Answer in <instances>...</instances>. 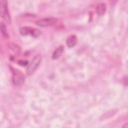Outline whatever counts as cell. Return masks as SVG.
Wrapping results in <instances>:
<instances>
[{
    "label": "cell",
    "mask_w": 128,
    "mask_h": 128,
    "mask_svg": "<svg viewBox=\"0 0 128 128\" xmlns=\"http://www.w3.org/2000/svg\"><path fill=\"white\" fill-rule=\"evenodd\" d=\"M41 56L40 54H36L33 58L30 64L28 65V68L26 70V73L27 75L30 76L34 74L38 67L39 66L41 62Z\"/></svg>",
    "instance_id": "6da1fadb"
},
{
    "label": "cell",
    "mask_w": 128,
    "mask_h": 128,
    "mask_svg": "<svg viewBox=\"0 0 128 128\" xmlns=\"http://www.w3.org/2000/svg\"><path fill=\"white\" fill-rule=\"evenodd\" d=\"M12 83L15 86H20L22 84L25 80V76L22 71L18 69L14 68L12 70Z\"/></svg>",
    "instance_id": "7a4b0ae2"
},
{
    "label": "cell",
    "mask_w": 128,
    "mask_h": 128,
    "mask_svg": "<svg viewBox=\"0 0 128 128\" xmlns=\"http://www.w3.org/2000/svg\"><path fill=\"white\" fill-rule=\"evenodd\" d=\"M20 34L24 36L31 34L33 37L36 38L40 36V32L36 28L29 26H24L20 29Z\"/></svg>",
    "instance_id": "3957f363"
},
{
    "label": "cell",
    "mask_w": 128,
    "mask_h": 128,
    "mask_svg": "<svg viewBox=\"0 0 128 128\" xmlns=\"http://www.w3.org/2000/svg\"><path fill=\"white\" fill-rule=\"evenodd\" d=\"M58 21V19L53 17H48L38 20L36 22L37 26L41 27H45L54 24Z\"/></svg>",
    "instance_id": "277c9868"
},
{
    "label": "cell",
    "mask_w": 128,
    "mask_h": 128,
    "mask_svg": "<svg viewBox=\"0 0 128 128\" xmlns=\"http://www.w3.org/2000/svg\"><path fill=\"white\" fill-rule=\"evenodd\" d=\"M0 14L2 18L8 24H10V16L8 12L7 2L6 0H1Z\"/></svg>",
    "instance_id": "5b68a950"
},
{
    "label": "cell",
    "mask_w": 128,
    "mask_h": 128,
    "mask_svg": "<svg viewBox=\"0 0 128 128\" xmlns=\"http://www.w3.org/2000/svg\"><path fill=\"white\" fill-rule=\"evenodd\" d=\"M106 10V6L105 3L101 2L98 4L96 7V12L97 14L100 16H102L104 14Z\"/></svg>",
    "instance_id": "8992f818"
},
{
    "label": "cell",
    "mask_w": 128,
    "mask_h": 128,
    "mask_svg": "<svg viewBox=\"0 0 128 128\" xmlns=\"http://www.w3.org/2000/svg\"><path fill=\"white\" fill-rule=\"evenodd\" d=\"M118 109H113L110 110H109L106 113L104 114L100 118V120H104L108 118H109L111 117H112L114 116L118 112Z\"/></svg>",
    "instance_id": "52a82bcc"
},
{
    "label": "cell",
    "mask_w": 128,
    "mask_h": 128,
    "mask_svg": "<svg viewBox=\"0 0 128 128\" xmlns=\"http://www.w3.org/2000/svg\"><path fill=\"white\" fill-rule=\"evenodd\" d=\"M77 42V37L75 35L70 36L66 40V43L69 48L74 46Z\"/></svg>",
    "instance_id": "ba28073f"
},
{
    "label": "cell",
    "mask_w": 128,
    "mask_h": 128,
    "mask_svg": "<svg viewBox=\"0 0 128 128\" xmlns=\"http://www.w3.org/2000/svg\"><path fill=\"white\" fill-rule=\"evenodd\" d=\"M64 51V47L62 46H60L58 47L54 52L52 56V58L54 60L58 58L62 54Z\"/></svg>",
    "instance_id": "9c48e42d"
},
{
    "label": "cell",
    "mask_w": 128,
    "mask_h": 128,
    "mask_svg": "<svg viewBox=\"0 0 128 128\" xmlns=\"http://www.w3.org/2000/svg\"><path fill=\"white\" fill-rule=\"evenodd\" d=\"M8 46L10 48L14 50V52L17 54L20 52V48L18 45L13 43H10L8 44Z\"/></svg>",
    "instance_id": "30bf717a"
},
{
    "label": "cell",
    "mask_w": 128,
    "mask_h": 128,
    "mask_svg": "<svg viewBox=\"0 0 128 128\" xmlns=\"http://www.w3.org/2000/svg\"><path fill=\"white\" fill-rule=\"evenodd\" d=\"M0 31L2 34H3L4 36L8 37V34L6 32V26L4 23L2 22H1L0 23Z\"/></svg>",
    "instance_id": "8fae6325"
},
{
    "label": "cell",
    "mask_w": 128,
    "mask_h": 128,
    "mask_svg": "<svg viewBox=\"0 0 128 128\" xmlns=\"http://www.w3.org/2000/svg\"><path fill=\"white\" fill-rule=\"evenodd\" d=\"M19 64H20V65H22V66H26V65H27L28 64V62L27 61H24V60H20L19 62Z\"/></svg>",
    "instance_id": "7c38bea8"
}]
</instances>
